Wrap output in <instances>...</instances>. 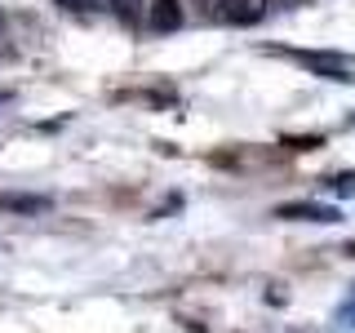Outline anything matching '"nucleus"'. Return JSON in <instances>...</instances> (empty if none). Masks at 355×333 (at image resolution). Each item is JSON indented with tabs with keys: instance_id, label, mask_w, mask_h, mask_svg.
Masks as SVG:
<instances>
[{
	"instance_id": "nucleus-1",
	"label": "nucleus",
	"mask_w": 355,
	"mask_h": 333,
	"mask_svg": "<svg viewBox=\"0 0 355 333\" xmlns=\"http://www.w3.org/2000/svg\"><path fill=\"white\" fill-rule=\"evenodd\" d=\"M266 5L271 0H222V22H236V27H253V22H262Z\"/></svg>"
},
{
	"instance_id": "nucleus-2",
	"label": "nucleus",
	"mask_w": 355,
	"mask_h": 333,
	"mask_svg": "<svg viewBox=\"0 0 355 333\" xmlns=\"http://www.w3.org/2000/svg\"><path fill=\"white\" fill-rule=\"evenodd\" d=\"M297 58H302L311 71H320L324 80H342V85L351 80V67L342 62V58H333V53H297Z\"/></svg>"
},
{
	"instance_id": "nucleus-3",
	"label": "nucleus",
	"mask_w": 355,
	"mask_h": 333,
	"mask_svg": "<svg viewBox=\"0 0 355 333\" xmlns=\"http://www.w3.org/2000/svg\"><path fill=\"white\" fill-rule=\"evenodd\" d=\"M151 31H178L182 27V5L178 0H151Z\"/></svg>"
},
{
	"instance_id": "nucleus-4",
	"label": "nucleus",
	"mask_w": 355,
	"mask_h": 333,
	"mask_svg": "<svg viewBox=\"0 0 355 333\" xmlns=\"http://www.w3.org/2000/svg\"><path fill=\"white\" fill-rule=\"evenodd\" d=\"M280 218H306V222H338V209H329V205H280Z\"/></svg>"
},
{
	"instance_id": "nucleus-5",
	"label": "nucleus",
	"mask_w": 355,
	"mask_h": 333,
	"mask_svg": "<svg viewBox=\"0 0 355 333\" xmlns=\"http://www.w3.org/2000/svg\"><path fill=\"white\" fill-rule=\"evenodd\" d=\"M107 5L116 9V14L125 18V22H133V18H138V9H142V0H107Z\"/></svg>"
},
{
	"instance_id": "nucleus-6",
	"label": "nucleus",
	"mask_w": 355,
	"mask_h": 333,
	"mask_svg": "<svg viewBox=\"0 0 355 333\" xmlns=\"http://www.w3.org/2000/svg\"><path fill=\"white\" fill-rule=\"evenodd\" d=\"M62 9H76V14H85V9H94V0H58Z\"/></svg>"
}]
</instances>
